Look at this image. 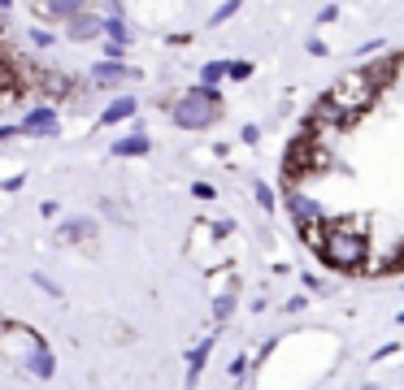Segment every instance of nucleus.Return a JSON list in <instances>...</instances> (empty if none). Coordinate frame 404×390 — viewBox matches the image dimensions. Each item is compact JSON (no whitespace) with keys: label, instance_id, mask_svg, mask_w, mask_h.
I'll return each instance as SVG.
<instances>
[{"label":"nucleus","instance_id":"obj_26","mask_svg":"<svg viewBox=\"0 0 404 390\" xmlns=\"http://www.w3.org/2000/svg\"><path fill=\"white\" fill-rule=\"evenodd\" d=\"M9 5H13V0H0V13H5V9H9Z\"/></svg>","mask_w":404,"mask_h":390},{"label":"nucleus","instance_id":"obj_9","mask_svg":"<svg viewBox=\"0 0 404 390\" xmlns=\"http://www.w3.org/2000/svg\"><path fill=\"white\" fill-rule=\"evenodd\" d=\"M131 113H135V96H118L109 109L100 113V122H105V126H118V122H126Z\"/></svg>","mask_w":404,"mask_h":390},{"label":"nucleus","instance_id":"obj_15","mask_svg":"<svg viewBox=\"0 0 404 390\" xmlns=\"http://www.w3.org/2000/svg\"><path fill=\"white\" fill-rule=\"evenodd\" d=\"M87 234H96L91 221H70V226H61V239H87Z\"/></svg>","mask_w":404,"mask_h":390},{"label":"nucleus","instance_id":"obj_3","mask_svg":"<svg viewBox=\"0 0 404 390\" xmlns=\"http://www.w3.org/2000/svg\"><path fill=\"white\" fill-rule=\"evenodd\" d=\"M322 256L331 260L335 269H357L361 260H365V230L352 226V234H348V226H335L331 239L322 243Z\"/></svg>","mask_w":404,"mask_h":390},{"label":"nucleus","instance_id":"obj_2","mask_svg":"<svg viewBox=\"0 0 404 390\" xmlns=\"http://www.w3.org/2000/svg\"><path fill=\"white\" fill-rule=\"evenodd\" d=\"M174 126H183V130H209L217 122V96L213 87H191L187 96L174 100V109H170Z\"/></svg>","mask_w":404,"mask_h":390},{"label":"nucleus","instance_id":"obj_10","mask_svg":"<svg viewBox=\"0 0 404 390\" xmlns=\"http://www.w3.org/2000/svg\"><path fill=\"white\" fill-rule=\"evenodd\" d=\"M79 9H83V0H44V18H53V22H70Z\"/></svg>","mask_w":404,"mask_h":390},{"label":"nucleus","instance_id":"obj_18","mask_svg":"<svg viewBox=\"0 0 404 390\" xmlns=\"http://www.w3.org/2000/svg\"><path fill=\"white\" fill-rule=\"evenodd\" d=\"M226 74H231V78H248L252 65H248V61H231V65H226Z\"/></svg>","mask_w":404,"mask_h":390},{"label":"nucleus","instance_id":"obj_6","mask_svg":"<svg viewBox=\"0 0 404 390\" xmlns=\"http://www.w3.org/2000/svg\"><path fill=\"white\" fill-rule=\"evenodd\" d=\"M22 360H27V369L35 373V377H53L57 373V364H53V351H48L44 343H39V338L31 334V343H27V356H22Z\"/></svg>","mask_w":404,"mask_h":390},{"label":"nucleus","instance_id":"obj_17","mask_svg":"<svg viewBox=\"0 0 404 390\" xmlns=\"http://www.w3.org/2000/svg\"><path fill=\"white\" fill-rule=\"evenodd\" d=\"M257 204L265 208V213H274V191L265 187V182H257Z\"/></svg>","mask_w":404,"mask_h":390},{"label":"nucleus","instance_id":"obj_14","mask_svg":"<svg viewBox=\"0 0 404 390\" xmlns=\"http://www.w3.org/2000/svg\"><path fill=\"white\" fill-rule=\"evenodd\" d=\"M105 35L118 39V44H126V22H122V13H105Z\"/></svg>","mask_w":404,"mask_h":390},{"label":"nucleus","instance_id":"obj_19","mask_svg":"<svg viewBox=\"0 0 404 390\" xmlns=\"http://www.w3.org/2000/svg\"><path fill=\"white\" fill-rule=\"evenodd\" d=\"M122 52H126V44H118V39L105 44V57H109V61H122Z\"/></svg>","mask_w":404,"mask_h":390},{"label":"nucleus","instance_id":"obj_24","mask_svg":"<svg viewBox=\"0 0 404 390\" xmlns=\"http://www.w3.org/2000/svg\"><path fill=\"white\" fill-rule=\"evenodd\" d=\"M309 52H313V57H326V52H331V48H326L322 39H309Z\"/></svg>","mask_w":404,"mask_h":390},{"label":"nucleus","instance_id":"obj_20","mask_svg":"<svg viewBox=\"0 0 404 390\" xmlns=\"http://www.w3.org/2000/svg\"><path fill=\"white\" fill-rule=\"evenodd\" d=\"M35 282H39V286H44V291H48V295H61V286H57V282H53V278H44V273H35Z\"/></svg>","mask_w":404,"mask_h":390},{"label":"nucleus","instance_id":"obj_5","mask_svg":"<svg viewBox=\"0 0 404 390\" xmlns=\"http://www.w3.org/2000/svg\"><path fill=\"white\" fill-rule=\"evenodd\" d=\"M126 78H135V70L131 65H122V61H96L91 65V83L96 87H118V83H126Z\"/></svg>","mask_w":404,"mask_h":390},{"label":"nucleus","instance_id":"obj_1","mask_svg":"<svg viewBox=\"0 0 404 390\" xmlns=\"http://www.w3.org/2000/svg\"><path fill=\"white\" fill-rule=\"evenodd\" d=\"M374 96H378V83L370 78V70H361V74H343L339 83L326 91V104L339 113V122H352L357 113H365L374 104Z\"/></svg>","mask_w":404,"mask_h":390},{"label":"nucleus","instance_id":"obj_11","mask_svg":"<svg viewBox=\"0 0 404 390\" xmlns=\"http://www.w3.org/2000/svg\"><path fill=\"white\" fill-rule=\"evenodd\" d=\"M109 152H113V156H144V152H148V135H144V130H135V135L118 139Z\"/></svg>","mask_w":404,"mask_h":390},{"label":"nucleus","instance_id":"obj_7","mask_svg":"<svg viewBox=\"0 0 404 390\" xmlns=\"http://www.w3.org/2000/svg\"><path fill=\"white\" fill-rule=\"evenodd\" d=\"M105 31V13H74L70 18V39H91Z\"/></svg>","mask_w":404,"mask_h":390},{"label":"nucleus","instance_id":"obj_23","mask_svg":"<svg viewBox=\"0 0 404 390\" xmlns=\"http://www.w3.org/2000/svg\"><path fill=\"white\" fill-rule=\"evenodd\" d=\"M335 18H339V9H335V5H326V9L317 13V22H335Z\"/></svg>","mask_w":404,"mask_h":390},{"label":"nucleus","instance_id":"obj_22","mask_svg":"<svg viewBox=\"0 0 404 390\" xmlns=\"http://www.w3.org/2000/svg\"><path fill=\"white\" fill-rule=\"evenodd\" d=\"M191 191H196L200 200H213V187H209V182H196V187H191Z\"/></svg>","mask_w":404,"mask_h":390},{"label":"nucleus","instance_id":"obj_4","mask_svg":"<svg viewBox=\"0 0 404 390\" xmlns=\"http://www.w3.org/2000/svg\"><path fill=\"white\" fill-rule=\"evenodd\" d=\"M22 135H35V139H53L57 135V113L53 109H48V104H44V109H31L27 117H22Z\"/></svg>","mask_w":404,"mask_h":390},{"label":"nucleus","instance_id":"obj_12","mask_svg":"<svg viewBox=\"0 0 404 390\" xmlns=\"http://www.w3.org/2000/svg\"><path fill=\"white\" fill-rule=\"evenodd\" d=\"M209 351H213V334H209V338H205V343H200V347H191V356H187V377H191V382L200 377V369H205Z\"/></svg>","mask_w":404,"mask_h":390},{"label":"nucleus","instance_id":"obj_8","mask_svg":"<svg viewBox=\"0 0 404 390\" xmlns=\"http://www.w3.org/2000/svg\"><path fill=\"white\" fill-rule=\"evenodd\" d=\"M287 213H291V217H296L300 226H309V221H317V217H322V208H317V204H313L309 195L291 191V195H287Z\"/></svg>","mask_w":404,"mask_h":390},{"label":"nucleus","instance_id":"obj_21","mask_svg":"<svg viewBox=\"0 0 404 390\" xmlns=\"http://www.w3.org/2000/svg\"><path fill=\"white\" fill-rule=\"evenodd\" d=\"M31 44L35 48H48V44H53V35H48V31H31Z\"/></svg>","mask_w":404,"mask_h":390},{"label":"nucleus","instance_id":"obj_25","mask_svg":"<svg viewBox=\"0 0 404 390\" xmlns=\"http://www.w3.org/2000/svg\"><path fill=\"white\" fill-rule=\"evenodd\" d=\"M9 135H18V126H0V139H9Z\"/></svg>","mask_w":404,"mask_h":390},{"label":"nucleus","instance_id":"obj_13","mask_svg":"<svg viewBox=\"0 0 404 390\" xmlns=\"http://www.w3.org/2000/svg\"><path fill=\"white\" fill-rule=\"evenodd\" d=\"M226 78V61H209L205 70H200V87H217Z\"/></svg>","mask_w":404,"mask_h":390},{"label":"nucleus","instance_id":"obj_16","mask_svg":"<svg viewBox=\"0 0 404 390\" xmlns=\"http://www.w3.org/2000/svg\"><path fill=\"white\" fill-rule=\"evenodd\" d=\"M239 13V0H226V5L217 9V13H209V26H222V22H231Z\"/></svg>","mask_w":404,"mask_h":390}]
</instances>
